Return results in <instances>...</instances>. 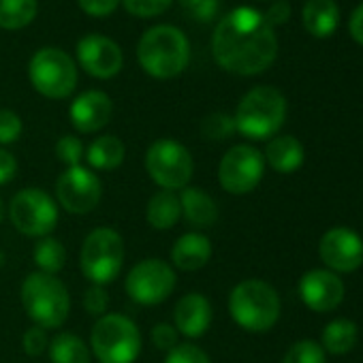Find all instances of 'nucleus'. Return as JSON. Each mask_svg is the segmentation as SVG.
I'll use <instances>...</instances> for the list:
<instances>
[{"label": "nucleus", "instance_id": "35", "mask_svg": "<svg viewBox=\"0 0 363 363\" xmlns=\"http://www.w3.org/2000/svg\"><path fill=\"white\" fill-rule=\"evenodd\" d=\"M107 308H109V295H107V289L105 286H99V284H90L86 291H84V310L92 316H105L107 314Z\"/></svg>", "mask_w": 363, "mask_h": 363}, {"label": "nucleus", "instance_id": "23", "mask_svg": "<svg viewBox=\"0 0 363 363\" xmlns=\"http://www.w3.org/2000/svg\"><path fill=\"white\" fill-rule=\"evenodd\" d=\"M84 158L92 171H113L126 158V145L116 135H101L88 147Z\"/></svg>", "mask_w": 363, "mask_h": 363}, {"label": "nucleus", "instance_id": "4", "mask_svg": "<svg viewBox=\"0 0 363 363\" xmlns=\"http://www.w3.org/2000/svg\"><path fill=\"white\" fill-rule=\"evenodd\" d=\"M20 299L33 325L43 329L62 327L71 312V295L65 282L43 272H33L24 278Z\"/></svg>", "mask_w": 363, "mask_h": 363}, {"label": "nucleus", "instance_id": "20", "mask_svg": "<svg viewBox=\"0 0 363 363\" xmlns=\"http://www.w3.org/2000/svg\"><path fill=\"white\" fill-rule=\"evenodd\" d=\"M179 208H182V218H184L191 227H195L197 231L203 229H212L218 223V206L212 199V195H208L203 189L199 186H186L179 191Z\"/></svg>", "mask_w": 363, "mask_h": 363}, {"label": "nucleus", "instance_id": "13", "mask_svg": "<svg viewBox=\"0 0 363 363\" xmlns=\"http://www.w3.org/2000/svg\"><path fill=\"white\" fill-rule=\"evenodd\" d=\"M103 199L101 177L86 164L67 167L56 179V203L69 214L84 216L99 208Z\"/></svg>", "mask_w": 363, "mask_h": 363}, {"label": "nucleus", "instance_id": "11", "mask_svg": "<svg viewBox=\"0 0 363 363\" xmlns=\"http://www.w3.org/2000/svg\"><path fill=\"white\" fill-rule=\"evenodd\" d=\"M265 158L263 154L248 145L240 143L225 152L218 162V184L229 195H248L252 193L263 179Z\"/></svg>", "mask_w": 363, "mask_h": 363}, {"label": "nucleus", "instance_id": "5", "mask_svg": "<svg viewBox=\"0 0 363 363\" xmlns=\"http://www.w3.org/2000/svg\"><path fill=\"white\" fill-rule=\"evenodd\" d=\"M280 310L282 303L278 291L263 280H244L229 293V314L244 331H269L278 323Z\"/></svg>", "mask_w": 363, "mask_h": 363}, {"label": "nucleus", "instance_id": "42", "mask_svg": "<svg viewBox=\"0 0 363 363\" xmlns=\"http://www.w3.org/2000/svg\"><path fill=\"white\" fill-rule=\"evenodd\" d=\"M216 11H218V0H201L191 16L197 18L199 22H208L216 16Z\"/></svg>", "mask_w": 363, "mask_h": 363}, {"label": "nucleus", "instance_id": "44", "mask_svg": "<svg viewBox=\"0 0 363 363\" xmlns=\"http://www.w3.org/2000/svg\"><path fill=\"white\" fill-rule=\"evenodd\" d=\"M5 218V206H3V199H0V223Z\"/></svg>", "mask_w": 363, "mask_h": 363}, {"label": "nucleus", "instance_id": "12", "mask_svg": "<svg viewBox=\"0 0 363 363\" xmlns=\"http://www.w3.org/2000/svg\"><path fill=\"white\" fill-rule=\"evenodd\" d=\"M177 276L171 263L162 259H143L126 276V295L139 306H158L175 291Z\"/></svg>", "mask_w": 363, "mask_h": 363}, {"label": "nucleus", "instance_id": "33", "mask_svg": "<svg viewBox=\"0 0 363 363\" xmlns=\"http://www.w3.org/2000/svg\"><path fill=\"white\" fill-rule=\"evenodd\" d=\"M173 0H122L124 9L135 16V18H156L162 16L169 7H171Z\"/></svg>", "mask_w": 363, "mask_h": 363}, {"label": "nucleus", "instance_id": "15", "mask_svg": "<svg viewBox=\"0 0 363 363\" xmlns=\"http://www.w3.org/2000/svg\"><path fill=\"white\" fill-rule=\"evenodd\" d=\"M320 261L333 274H350L363 263V240L346 227L329 229L318 244Z\"/></svg>", "mask_w": 363, "mask_h": 363}, {"label": "nucleus", "instance_id": "34", "mask_svg": "<svg viewBox=\"0 0 363 363\" xmlns=\"http://www.w3.org/2000/svg\"><path fill=\"white\" fill-rule=\"evenodd\" d=\"M24 130L22 118L11 109H0V145H11Z\"/></svg>", "mask_w": 363, "mask_h": 363}, {"label": "nucleus", "instance_id": "7", "mask_svg": "<svg viewBox=\"0 0 363 363\" xmlns=\"http://www.w3.org/2000/svg\"><path fill=\"white\" fill-rule=\"evenodd\" d=\"M124 240L111 227H99L90 231L82 244L79 267L86 280L99 286H107L118 280L124 267Z\"/></svg>", "mask_w": 363, "mask_h": 363}, {"label": "nucleus", "instance_id": "36", "mask_svg": "<svg viewBox=\"0 0 363 363\" xmlns=\"http://www.w3.org/2000/svg\"><path fill=\"white\" fill-rule=\"evenodd\" d=\"M50 346V335H48V329L43 327H28L22 335V348L28 357H39L48 350Z\"/></svg>", "mask_w": 363, "mask_h": 363}, {"label": "nucleus", "instance_id": "37", "mask_svg": "<svg viewBox=\"0 0 363 363\" xmlns=\"http://www.w3.org/2000/svg\"><path fill=\"white\" fill-rule=\"evenodd\" d=\"M150 340H152L154 348L169 352V350H173L179 344V333H177V329L171 323H158V325L152 327Z\"/></svg>", "mask_w": 363, "mask_h": 363}, {"label": "nucleus", "instance_id": "45", "mask_svg": "<svg viewBox=\"0 0 363 363\" xmlns=\"http://www.w3.org/2000/svg\"><path fill=\"white\" fill-rule=\"evenodd\" d=\"M3 265H5V252L0 250V267H3Z\"/></svg>", "mask_w": 363, "mask_h": 363}, {"label": "nucleus", "instance_id": "28", "mask_svg": "<svg viewBox=\"0 0 363 363\" xmlns=\"http://www.w3.org/2000/svg\"><path fill=\"white\" fill-rule=\"evenodd\" d=\"M37 11V0H0V28L22 30L35 22Z\"/></svg>", "mask_w": 363, "mask_h": 363}, {"label": "nucleus", "instance_id": "40", "mask_svg": "<svg viewBox=\"0 0 363 363\" xmlns=\"http://www.w3.org/2000/svg\"><path fill=\"white\" fill-rule=\"evenodd\" d=\"M16 175H18V160H16V156L9 150L0 147V186L9 184V182Z\"/></svg>", "mask_w": 363, "mask_h": 363}, {"label": "nucleus", "instance_id": "32", "mask_svg": "<svg viewBox=\"0 0 363 363\" xmlns=\"http://www.w3.org/2000/svg\"><path fill=\"white\" fill-rule=\"evenodd\" d=\"M164 363H212V359L197 344L184 342V344H177L173 350L167 352Z\"/></svg>", "mask_w": 363, "mask_h": 363}, {"label": "nucleus", "instance_id": "16", "mask_svg": "<svg viewBox=\"0 0 363 363\" xmlns=\"http://www.w3.org/2000/svg\"><path fill=\"white\" fill-rule=\"evenodd\" d=\"M299 297L314 312H331L344 299V282L329 269H310L299 280Z\"/></svg>", "mask_w": 363, "mask_h": 363}, {"label": "nucleus", "instance_id": "9", "mask_svg": "<svg viewBox=\"0 0 363 363\" xmlns=\"http://www.w3.org/2000/svg\"><path fill=\"white\" fill-rule=\"evenodd\" d=\"M33 88L52 101L69 99L77 88V67L73 58L58 48L39 50L28 65Z\"/></svg>", "mask_w": 363, "mask_h": 363}, {"label": "nucleus", "instance_id": "3", "mask_svg": "<svg viewBox=\"0 0 363 363\" xmlns=\"http://www.w3.org/2000/svg\"><path fill=\"white\" fill-rule=\"evenodd\" d=\"M233 120L235 130L246 139H272L286 120V99L274 86H257L242 96Z\"/></svg>", "mask_w": 363, "mask_h": 363}, {"label": "nucleus", "instance_id": "43", "mask_svg": "<svg viewBox=\"0 0 363 363\" xmlns=\"http://www.w3.org/2000/svg\"><path fill=\"white\" fill-rule=\"evenodd\" d=\"M199 3H201V0H179V5L184 7L189 13H193V11L197 9V5H199Z\"/></svg>", "mask_w": 363, "mask_h": 363}, {"label": "nucleus", "instance_id": "22", "mask_svg": "<svg viewBox=\"0 0 363 363\" xmlns=\"http://www.w3.org/2000/svg\"><path fill=\"white\" fill-rule=\"evenodd\" d=\"M303 28L316 37L325 39L335 33L340 24V7L335 0H308L301 11Z\"/></svg>", "mask_w": 363, "mask_h": 363}, {"label": "nucleus", "instance_id": "24", "mask_svg": "<svg viewBox=\"0 0 363 363\" xmlns=\"http://www.w3.org/2000/svg\"><path fill=\"white\" fill-rule=\"evenodd\" d=\"M182 218L179 197L173 191H158L150 197L145 208V220L156 231L173 229Z\"/></svg>", "mask_w": 363, "mask_h": 363}, {"label": "nucleus", "instance_id": "41", "mask_svg": "<svg viewBox=\"0 0 363 363\" xmlns=\"http://www.w3.org/2000/svg\"><path fill=\"white\" fill-rule=\"evenodd\" d=\"M348 30H350V37L363 48V3L352 11L350 22H348Z\"/></svg>", "mask_w": 363, "mask_h": 363}, {"label": "nucleus", "instance_id": "30", "mask_svg": "<svg viewBox=\"0 0 363 363\" xmlns=\"http://www.w3.org/2000/svg\"><path fill=\"white\" fill-rule=\"evenodd\" d=\"M282 363H327V359H325V350L318 342L299 340L286 350Z\"/></svg>", "mask_w": 363, "mask_h": 363}, {"label": "nucleus", "instance_id": "6", "mask_svg": "<svg viewBox=\"0 0 363 363\" xmlns=\"http://www.w3.org/2000/svg\"><path fill=\"white\" fill-rule=\"evenodd\" d=\"M141 331L133 318L107 312L90 333V352L99 363H135L141 354Z\"/></svg>", "mask_w": 363, "mask_h": 363}, {"label": "nucleus", "instance_id": "27", "mask_svg": "<svg viewBox=\"0 0 363 363\" xmlns=\"http://www.w3.org/2000/svg\"><path fill=\"white\" fill-rule=\"evenodd\" d=\"M33 261L37 265V272L58 276L67 265V248L60 240L52 235L41 238L33 248Z\"/></svg>", "mask_w": 363, "mask_h": 363}, {"label": "nucleus", "instance_id": "25", "mask_svg": "<svg viewBox=\"0 0 363 363\" xmlns=\"http://www.w3.org/2000/svg\"><path fill=\"white\" fill-rule=\"evenodd\" d=\"M48 354L52 363H92L90 346L75 333L62 331L50 340Z\"/></svg>", "mask_w": 363, "mask_h": 363}, {"label": "nucleus", "instance_id": "21", "mask_svg": "<svg viewBox=\"0 0 363 363\" xmlns=\"http://www.w3.org/2000/svg\"><path fill=\"white\" fill-rule=\"evenodd\" d=\"M265 164H269L276 173H295L306 158L303 145L293 135H276L267 141L265 147Z\"/></svg>", "mask_w": 363, "mask_h": 363}, {"label": "nucleus", "instance_id": "19", "mask_svg": "<svg viewBox=\"0 0 363 363\" xmlns=\"http://www.w3.org/2000/svg\"><path fill=\"white\" fill-rule=\"evenodd\" d=\"M212 259V242L201 231H191L171 246V267L179 272H199Z\"/></svg>", "mask_w": 363, "mask_h": 363}, {"label": "nucleus", "instance_id": "29", "mask_svg": "<svg viewBox=\"0 0 363 363\" xmlns=\"http://www.w3.org/2000/svg\"><path fill=\"white\" fill-rule=\"evenodd\" d=\"M235 120L233 116L229 113H223V111H216V113H210L208 118H203L201 122V135L203 139L208 141H225L229 139L231 135H235Z\"/></svg>", "mask_w": 363, "mask_h": 363}, {"label": "nucleus", "instance_id": "17", "mask_svg": "<svg viewBox=\"0 0 363 363\" xmlns=\"http://www.w3.org/2000/svg\"><path fill=\"white\" fill-rule=\"evenodd\" d=\"M113 116L111 99L101 90H86L71 103L69 118L77 133L90 135L103 130Z\"/></svg>", "mask_w": 363, "mask_h": 363}, {"label": "nucleus", "instance_id": "26", "mask_svg": "<svg viewBox=\"0 0 363 363\" xmlns=\"http://www.w3.org/2000/svg\"><path fill=\"white\" fill-rule=\"evenodd\" d=\"M357 340H359L357 325L348 318H335L323 329L320 346L331 354H346L357 346Z\"/></svg>", "mask_w": 363, "mask_h": 363}, {"label": "nucleus", "instance_id": "39", "mask_svg": "<svg viewBox=\"0 0 363 363\" xmlns=\"http://www.w3.org/2000/svg\"><path fill=\"white\" fill-rule=\"evenodd\" d=\"M263 18H265V22H267L272 28L282 26V24H286L289 18H291V5L286 3V0H276V3L263 13Z\"/></svg>", "mask_w": 363, "mask_h": 363}, {"label": "nucleus", "instance_id": "31", "mask_svg": "<svg viewBox=\"0 0 363 363\" xmlns=\"http://www.w3.org/2000/svg\"><path fill=\"white\" fill-rule=\"evenodd\" d=\"M84 154H86V145L82 143L79 137L75 135H65L56 141V156L62 164L67 167H77L82 164L84 160Z\"/></svg>", "mask_w": 363, "mask_h": 363}, {"label": "nucleus", "instance_id": "1", "mask_svg": "<svg viewBox=\"0 0 363 363\" xmlns=\"http://www.w3.org/2000/svg\"><path fill=\"white\" fill-rule=\"evenodd\" d=\"M212 56L220 69L233 75H259L278 56V37L263 13L252 7L229 11L212 35Z\"/></svg>", "mask_w": 363, "mask_h": 363}, {"label": "nucleus", "instance_id": "14", "mask_svg": "<svg viewBox=\"0 0 363 363\" xmlns=\"http://www.w3.org/2000/svg\"><path fill=\"white\" fill-rule=\"evenodd\" d=\"M77 62L94 79H113L124 67V54L113 39L88 35L77 43Z\"/></svg>", "mask_w": 363, "mask_h": 363}, {"label": "nucleus", "instance_id": "2", "mask_svg": "<svg viewBox=\"0 0 363 363\" xmlns=\"http://www.w3.org/2000/svg\"><path fill=\"white\" fill-rule=\"evenodd\" d=\"M137 60L150 77L173 79L184 73L191 62L189 39L171 24L152 26L139 39Z\"/></svg>", "mask_w": 363, "mask_h": 363}, {"label": "nucleus", "instance_id": "38", "mask_svg": "<svg viewBox=\"0 0 363 363\" xmlns=\"http://www.w3.org/2000/svg\"><path fill=\"white\" fill-rule=\"evenodd\" d=\"M82 11L86 16H92V18H107L111 16L118 5L122 3V0H77Z\"/></svg>", "mask_w": 363, "mask_h": 363}, {"label": "nucleus", "instance_id": "18", "mask_svg": "<svg viewBox=\"0 0 363 363\" xmlns=\"http://www.w3.org/2000/svg\"><path fill=\"white\" fill-rule=\"evenodd\" d=\"M214 318L212 303L201 293H186L179 297L173 308V327L179 335L189 340H197L208 333Z\"/></svg>", "mask_w": 363, "mask_h": 363}, {"label": "nucleus", "instance_id": "10", "mask_svg": "<svg viewBox=\"0 0 363 363\" xmlns=\"http://www.w3.org/2000/svg\"><path fill=\"white\" fill-rule=\"evenodd\" d=\"M11 225L26 238H48L54 233L60 208L43 189H24L9 203Z\"/></svg>", "mask_w": 363, "mask_h": 363}, {"label": "nucleus", "instance_id": "8", "mask_svg": "<svg viewBox=\"0 0 363 363\" xmlns=\"http://www.w3.org/2000/svg\"><path fill=\"white\" fill-rule=\"evenodd\" d=\"M145 171L160 191H182L191 186L195 160L191 150L175 139H158L145 152Z\"/></svg>", "mask_w": 363, "mask_h": 363}]
</instances>
